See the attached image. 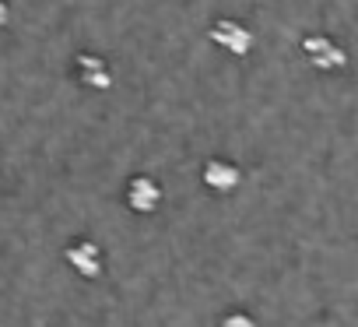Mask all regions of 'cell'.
Returning <instances> with one entry per match:
<instances>
[{
  "mask_svg": "<svg viewBox=\"0 0 358 327\" xmlns=\"http://www.w3.org/2000/svg\"><path fill=\"white\" fill-rule=\"evenodd\" d=\"M8 18H11V11H8V4H4V0H0V29L8 25Z\"/></svg>",
  "mask_w": 358,
  "mask_h": 327,
  "instance_id": "8",
  "label": "cell"
},
{
  "mask_svg": "<svg viewBox=\"0 0 358 327\" xmlns=\"http://www.w3.org/2000/svg\"><path fill=\"white\" fill-rule=\"evenodd\" d=\"M299 50H302L306 64H309L313 71H320V74H334V71H344V67H348V50H344L341 43H334L330 36L313 32V36H306V39L299 43Z\"/></svg>",
  "mask_w": 358,
  "mask_h": 327,
  "instance_id": "1",
  "label": "cell"
},
{
  "mask_svg": "<svg viewBox=\"0 0 358 327\" xmlns=\"http://www.w3.org/2000/svg\"><path fill=\"white\" fill-rule=\"evenodd\" d=\"M201 180L215 194H232L243 183V173H239L236 162H229V158H208L204 169H201Z\"/></svg>",
  "mask_w": 358,
  "mask_h": 327,
  "instance_id": "4",
  "label": "cell"
},
{
  "mask_svg": "<svg viewBox=\"0 0 358 327\" xmlns=\"http://www.w3.org/2000/svg\"><path fill=\"white\" fill-rule=\"evenodd\" d=\"M208 39H211L218 50H225L229 57H250L253 46H257L253 32H250L239 18H215L211 29H208Z\"/></svg>",
  "mask_w": 358,
  "mask_h": 327,
  "instance_id": "2",
  "label": "cell"
},
{
  "mask_svg": "<svg viewBox=\"0 0 358 327\" xmlns=\"http://www.w3.org/2000/svg\"><path fill=\"white\" fill-rule=\"evenodd\" d=\"M222 327H257V320L246 309H232V313L222 316Z\"/></svg>",
  "mask_w": 358,
  "mask_h": 327,
  "instance_id": "7",
  "label": "cell"
},
{
  "mask_svg": "<svg viewBox=\"0 0 358 327\" xmlns=\"http://www.w3.org/2000/svg\"><path fill=\"white\" fill-rule=\"evenodd\" d=\"M64 260H67L71 271L81 274L85 281H92V278L102 274V250H99L92 239H78V243H71L67 253H64Z\"/></svg>",
  "mask_w": 358,
  "mask_h": 327,
  "instance_id": "5",
  "label": "cell"
},
{
  "mask_svg": "<svg viewBox=\"0 0 358 327\" xmlns=\"http://www.w3.org/2000/svg\"><path fill=\"white\" fill-rule=\"evenodd\" d=\"M127 204L137 215H151L162 204V187L151 176H130V183H127Z\"/></svg>",
  "mask_w": 358,
  "mask_h": 327,
  "instance_id": "6",
  "label": "cell"
},
{
  "mask_svg": "<svg viewBox=\"0 0 358 327\" xmlns=\"http://www.w3.org/2000/svg\"><path fill=\"white\" fill-rule=\"evenodd\" d=\"M74 74L92 92H109L113 88V71H109V64L99 53H78L74 57Z\"/></svg>",
  "mask_w": 358,
  "mask_h": 327,
  "instance_id": "3",
  "label": "cell"
}]
</instances>
